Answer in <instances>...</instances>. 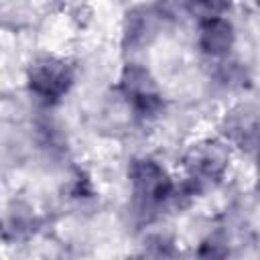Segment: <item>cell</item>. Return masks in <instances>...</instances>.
<instances>
[{"label": "cell", "mask_w": 260, "mask_h": 260, "mask_svg": "<svg viewBox=\"0 0 260 260\" xmlns=\"http://www.w3.org/2000/svg\"><path fill=\"white\" fill-rule=\"evenodd\" d=\"M30 91L43 100V102H55L59 100L69 83H71V71L63 61L57 59H41L30 67Z\"/></svg>", "instance_id": "obj_1"}, {"label": "cell", "mask_w": 260, "mask_h": 260, "mask_svg": "<svg viewBox=\"0 0 260 260\" xmlns=\"http://www.w3.org/2000/svg\"><path fill=\"white\" fill-rule=\"evenodd\" d=\"M234 45V28L232 24L217 16H209L199 26V47L203 53L211 57H223Z\"/></svg>", "instance_id": "obj_2"}]
</instances>
